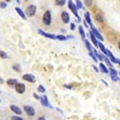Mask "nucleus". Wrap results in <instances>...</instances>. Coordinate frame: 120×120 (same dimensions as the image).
Segmentation results:
<instances>
[{
    "label": "nucleus",
    "instance_id": "obj_8",
    "mask_svg": "<svg viewBox=\"0 0 120 120\" xmlns=\"http://www.w3.org/2000/svg\"><path fill=\"white\" fill-rule=\"evenodd\" d=\"M67 5H68L70 10H71V11L73 12L75 17H78V10L76 8V6H75V3H73V1H71V0H68V1H67Z\"/></svg>",
    "mask_w": 120,
    "mask_h": 120
},
{
    "label": "nucleus",
    "instance_id": "obj_32",
    "mask_svg": "<svg viewBox=\"0 0 120 120\" xmlns=\"http://www.w3.org/2000/svg\"><path fill=\"white\" fill-rule=\"evenodd\" d=\"M89 54H90V56H91V58L94 59V61H95V63H97V61H98V60H97V58H96V56L94 55V53H93V52H90Z\"/></svg>",
    "mask_w": 120,
    "mask_h": 120
},
{
    "label": "nucleus",
    "instance_id": "obj_23",
    "mask_svg": "<svg viewBox=\"0 0 120 120\" xmlns=\"http://www.w3.org/2000/svg\"><path fill=\"white\" fill-rule=\"evenodd\" d=\"M108 71H109V73H111V76H118V71L114 70V68H108Z\"/></svg>",
    "mask_w": 120,
    "mask_h": 120
},
{
    "label": "nucleus",
    "instance_id": "obj_5",
    "mask_svg": "<svg viewBox=\"0 0 120 120\" xmlns=\"http://www.w3.org/2000/svg\"><path fill=\"white\" fill-rule=\"evenodd\" d=\"M23 109H24V112L28 114V116H34L35 115V108L33 107V106H24L23 107Z\"/></svg>",
    "mask_w": 120,
    "mask_h": 120
},
{
    "label": "nucleus",
    "instance_id": "obj_19",
    "mask_svg": "<svg viewBox=\"0 0 120 120\" xmlns=\"http://www.w3.org/2000/svg\"><path fill=\"white\" fill-rule=\"evenodd\" d=\"M75 6H76V8H77V10H79V8H84L83 3H82V1H79V0H77V1L75 3Z\"/></svg>",
    "mask_w": 120,
    "mask_h": 120
},
{
    "label": "nucleus",
    "instance_id": "obj_9",
    "mask_svg": "<svg viewBox=\"0 0 120 120\" xmlns=\"http://www.w3.org/2000/svg\"><path fill=\"white\" fill-rule=\"evenodd\" d=\"M40 101H41V103H42V106H45V107H48V108H52V105L49 103V101H48V97L47 96H41L40 97Z\"/></svg>",
    "mask_w": 120,
    "mask_h": 120
},
{
    "label": "nucleus",
    "instance_id": "obj_10",
    "mask_svg": "<svg viewBox=\"0 0 120 120\" xmlns=\"http://www.w3.org/2000/svg\"><path fill=\"white\" fill-rule=\"evenodd\" d=\"M23 79L25 82H29V83H35L36 82V78L33 75H23Z\"/></svg>",
    "mask_w": 120,
    "mask_h": 120
},
{
    "label": "nucleus",
    "instance_id": "obj_14",
    "mask_svg": "<svg viewBox=\"0 0 120 120\" xmlns=\"http://www.w3.org/2000/svg\"><path fill=\"white\" fill-rule=\"evenodd\" d=\"M98 70H100V72H103V73H109V71H108V67H107L103 63H100V67H98Z\"/></svg>",
    "mask_w": 120,
    "mask_h": 120
},
{
    "label": "nucleus",
    "instance_id": "obj_18",
    "mask_svg": "<svg viewBox=\"0 0 120 120\" xmlns=\"http://www.w3.org/2000/svg\"><path fill=\"white\" fill-rule=\"evenodd\" d=\"M78 31H79V35L82 36V38H83V40H85V31H84L83 26L79 25V26H78Z\"/></svg>",
    "mask_w": 120,
    "mask_h": 120
},
{
    "label": "nucleus",
    "instance_id": "obj_2",
    "mask_svg": "<svg viewBox=\"0 0 120 120\" xmlns=\"http://www.w3.org/2000/svg\"><path fill=\"white\" fill-rule=\"evenodd\" d=\"M42 23H43L45 25H47V26L52 24V13H51V11H46V12L43 13Z\"/></svg>",
    "mask_w": 120,
    "mask_h": 120
},
{
    "label": "nucleus",
    "instance_id": "obj_36",
    "mask_svg": "<svg viewBox=\"0 0 120 120\" xmlns=\"http://www.w3.org/2000/svg\"><path fill=\"white\" fill-rule=\"evenodd\" d=\"M93 67H94V70H95V71H96V72H100V70H98V67H96L95 65H94Z\"/></svg>",
    "mask_w": 120,
    "mask_h": 120
},
{
    "label": "nucleus",
    "instance_id": "obj_29",
    "mask_svg": "<svg viewBox=\"0 0 120 120\" xmlns=\"http://www.w3.org/2000/svg\"><path fill=\"white\" fill-rule=\"evenodd\" d=\"M12 68L15 70L16 72H19V71H21V66H19V65H13V66H12Z\"/></svg>",
    "mask_w": 120,
    "mask_h": 120
},
{
    "label": "nucleus",
    "instance_id": "obj_12",
    "mask_svg": "<svg viewBox=\"0 0 120 120\" xmlns=\"http://www.w3.org/2000/svg\"><path fill=\"white\" fill-rule=\"evenodd\" d=\"M38 34H41L42 36L45 37H49V38H52V40H55V35H52V34H48L46 31H43L42 29H38Z\"/></svg>",
    "mask_w": 120,
    "mask_h": 120
},
{
    "label": "nucleus",
    "instance_id": "obj_22",
    "mask_svg": "<svg viewBox=\"0 0 120 120\" xmlns=\"http://www.w3.org/2000/svg\"><path fill=\"white\" fill-rule=\"evenodd\" d=\"M84 43H85L86 48L89 49V52H91V51H93V48H91V45H90V42L88 41V40H84Z\"/></svg>",
    "mask_w": 120,
    "mask_h": 120
},
{
    "label": "nucleus",
    "instance_id": "obj_16",
    "mask_svg": "<svg viewBox=\"0 0 120 120\" xmlns=\"http://www.w3.org/2000/svg\"><path fill=\"white\" fill-rule=\"evenodd\" d=\"M16 11H17V13H18L19 16H21L22 19H26V17H25V15H24V12H23L22 8H19V7L17 6V7H16Z\"/></svg>",
    "mask_w": 120,
    "mask_h": 120
},
{
    "label": "nucleus",
    "instance_id": "obj_1",
    "mask_svg": "<svg viewBox=\"0 0 120 120\" xmlns=\"http://www.w3.org/2000/svg\"><path fill=\"white\" fill-rule=\"evenodd\" d=\"M36 10H37V7H36V5H28V7H26V11H25V17L28 18V17H34L35 16V13H36Z\"/></svg>",
    "mask_w": 120,
    "mask_h": 120
},
{
    "label": "nucleus",
    "instance_id": "obj_33",
    "mask_svg": "<svg viewBox=\"0 0 120 120\" xmlns=\"http://www.w3.org/2000/svg\"><path fill=\"white\" fill-rule=\"evenodd\" d=\"M84 4H85L86 6H91V5L94 4V1H91V0H86V1H85Z\"/></svg>",
    "mask_w": 120,
    "mask_h": 120
},
{
    "label": "nucleus",
    "instance_id": "obj_20",
    "mask_svg": "<svg viewBox=\"0 0 120 120\" xmlns=\"http://www.w3.org/2000/svg\"><path fill=\"white\" fill-rule=\"evenodd\" d=\"M97 47H98V48H100V49H101V51H102V53H105V52H106V49H107V48H106V46H105V45H103L102 42H98Z\"/></svg>",
    "mask_w": 120,
    "mask_h": 120
},
{
    "label": "nucleus",
    "instance_id": "obj_37",
    "mask_svg": "<svg viewBox=\"0 0 120 120\" xmlns=\"http://www.w3.org/2000/svg\"><path fill=\"white\" fill-rule=\"evenodd\" d=\"M34 97H35L36 100H40V96H38L37 94H34Z\"/></svg>",
    "mask_w": 120,
    "mask_h": 120
},
{
    "label": "nucleus",
    "instance_id": "obj_25",
    "mask_svg": "<svg viewBox=\"0 0 120 120\" xmlns=\"http://www.w3.org/2000/svg\"><path fill=\"white\" fill-rule=\"evenodd\" d=\"M55 4H56L58 6H64V5L66 4V1H65V0H56Z\"/></svg>",
    "mask_w": 120,
    "mask_h": 120
},
{
    "label": "nucleus",
    "instance_id": "obj_26",
    "mask_svg": "<svg viewBox=\"0 0 120 120\" xmlns=\"http://www.w3.org/2000/svg\"><path fill=\"white\" fill-rule=\"evenodd\" d=\"M96 19H97L100 23H103V17H102V15L97 13V15H96Z\"/></svg>",
    "mask_w": 120,
    "mask_h": 120
},
{
    "label": "nucleus",
    "instance_id": "obj_17",
    "mask_svg": "<svg viewBox=\"0 0 120 120\" xmlns=\"http://www.w3.org/2000/svg\"><path fill=\"white\" fill-rule=\"evenodd\" d=\"M89 36H90V40H91V42H93V43H94V45L97 47V45H98V42H100V41H97V40L95 38V36L91 34V31H89Z\"/></svg>",
    "mask_w": 120,
    "mask_h": 120
},
{
    "label": "nucleus",
    "instance_id": "obj_38",
    "mask_svg": "<svg viewBox=\"0 0 120 120\" xmlns=\"http://www.w3.org/2000/svg\"><path fill=\"white\" fill-rule=\"evenodd\" d=\"M37 120H47V119H46V118H45V116H40V118H38V119H37Z\"/></svg>",
    "mask_w": 120,
    "mask_h": 120
},
{
    "label": "nucleus",
    "instance_id": "obj_11",
    "mask_svg": "<svg viewBox=\"0 0 120 120\" xmlns=\"http://www.w3.org/2000/svg\"><path fill=\"white\" fill-rule=\"evenodd\" d=\"M61 21H63L65 24L70 23V13H68L67 11H63V12H61Z\"/></svg>",
    "mask_w": 120,
    "mask_h": 120
},
{
    "label": "nucleus",
    "instance_id": "obj_21",
    "mask_svg": "<svg viewBox=\"0 0 120 120\" xmlns=\"http://www.w3.org/2000/svg\"><path fill=\"white\" fill-rule=\"evenodd\" d=\"M103 61H105V63H106V64H107V65L109 66V68H112V66H113V64L111 63V60H109L108 58H106V56H105V58H103Z\"/></svg>",
    "mask_w": 120,
    "mask_h": 120
},
{
    "label": "nucleus",
    "instance_id": "obj_39",
    "mask_svg": "<svg viewBox=\"0 0 120 120\" xmlns=\"http://www.w3.org/2000/svg\"><path fill=\"white\" fill-rule=\"evenodd\" d=\"M67 89H72V85H65Z\"/></svg>",
    "mask_w": 120,
    "mask_h": 120
},
{
    "label": "nucleus",
    "instance_id": "obj_30",
    "mask_svg": "<svg viewBox=\"0 0 120 120\" xmlns=\"http://www.w3.org/2000/svg\"><path fill=\"white\" fill-rule=\"evenodd\" d=\"M37 90H38L40 93H45V91H46V89H45V86H43V85H38Z\"/></svg>",
    "mask_w": 120,
    "mask_h": 120
},
{
    "label": "nucleus",
    "instance_id": "obj_15",
    "mask_svg": "<svg viewBox=\"0 0 120 120\" xmlns=\"http://www.w3.org/2000/svg\"><path fill=\"white\" fill-rule=\"evenodd\" d=\"M16 83H17V79H15V78H8L7 81H6V84L8 86H15Z\"/></svg>",
    "mask_w": 120,
    "mask_h": 120
},
{
    "label": "nucleus",
    "instance_id": "obj_34",
    "mask_svg": "<svg viewBox=\"0 0 120 120\" xmlns=\"http://www.w3.org/2000/svg\"><path fill=\"white\" fill-rule=\"evenodd\" d=\"M70 29L75 30V29H76V24H75V23H70Z\"/></svg>",
    "mask_w": 120,
    "mask_h": 120
},
{
    "label": "nucleus",
    "instance_id": "obj_41",
    "mask_svg": "<svg viewBox=\"0 0 120 120\" xmlns=\"http://www.w3.org/2000/svg\"><path fill=\"white\" fill-rule=\"evenodd\" d=\"M0 102H1V100H0Z\"/></svg>",
    "mask_w": 120,
    "mask_h": 120
},
{
    "label": "nucleus",
    "instance_id": "obj_13",
    "mask_svg": "<svg viewBox=\"0 0 120 120\" xmlns=\"http://www.w3.org/2000/svg\"><path fill=\"white\" fill-rule=\"evenodd\" d=\"M84 18H85V23H88L86 25H90V28L94 26V25H93V23H91V18H90V13H89V12H85Z\"/></svg>",
    "mask_w": 120,
    "mask_h": 120
},
{
    "label": "nucleus",
    "instance_id": "obj_7",
    "mask_svg": "<svg viewBox=\"0 0 120 120\" xmlns=\"http://www.w3.org/2000/svg\"><path fill=\"white\" fill-rule=\"evenodd\" d=\"M10 109H11L15 114H17L18 116H21V114H22V112H23V109L19 108V107L16 106V105H11V106H10Z\"/></svg>",
    "mask_w": 120,
    "mask_h": 120
},
{
    "label": "nucleus",
    "instance_id": "obj_35",
    "mask_svg": "<svg viewBox=\"0 0 120 120\" xmlns=\"http://www.w3.org/2000/svg\"><path fill=\"white\" fill-rule=\"evenodd\" d=\"M112 79L114 82H119V76H112Z\"/></svg>",
    "mask_w": 120,
    "mask_h": 120
},
{
    "label": "nucleus",
    "instance_id": "obj_4",
    "mask_svg": "<svg viewBox=\"0 0 120 120\" xmlns=\"http://www.w3.org/2000/svg\"><path fill=\"white\" fill-rule=\"evenodd\" d=\"M15 89H16V93L21 94V95L25 93V85H24L23 83L17 82V83H16V85H15Z\"/></svg>",
    "mask_w": 120,
    "mask_h": 120
},
{
    "label": "nucleus",
    "instance_id": "obj_27",
    "mask_svg": "<svg viewBox=\"0 0 120 120\" xmlns=\"http://www.w3.org/2000/svg\"><path fill=\"white\" fill-rule=\"evenodd\" d=\"M0 58H3V59H7V58H8V55L6 54V52L0 51Z\"/></svg>",
    "mask_w": 120,
    "mask_h": 120
},
{
    "label": "nucleus",
    "instance_id": "obj_31",
    "mask_svg": "<svg viewBox=\"0 0 120 120\" xmlns=\"http://www.w3.org/2000/svg\"><path fill=\"white\" fill-rule=\"evenodd\" d=\"M6 6H7L6 1H0V7H1V8H6Z\"/></svg>",
    "mask_w": 120,
    "mask_h": 120
},
{
    "label": "nucleus",
    "instance_id": "obj_6",
    "mask_svg": "<svg viewBox=\"0 0 120 120\" xmlns=\"http://www.w3.org/2000/svg\"><path fill=\"white\" fill-rule=\"evenodd\" d=\"M105 54L107 55V56H109V60H111V63L113 64V63H115V64H119V61H120V60H119V58H115L111 52H109L108 51V49H106V52H105Z\"/></svg>",
    "mask_w": 120,
    "mask_h": 120
},
{
    "label": "nucleus",
    "instance_id": "obj_28",
    "mask_svg": "<svg viewBox=\"0 0 120 120\" xmlns=\"http://www.w3.org/2000/svg\"><path fill=\"white\" fill-rule=\"evenodd\" d=\"M11 120H24L22 116H18V115H12L11 116Z\"/></svg>",
    "mask_w": 120,
    "mask_h": 120
},
{
    "label": "nucleus",
    "instance_id": "obj_3",
    "mask_svg": "<svg viewBox=\"0 0 120 120\" xmlns=\"http://www.w3.org/2000/svg\"><path fill=\"white\" fill-rule=\"evenodd\" d=\"M90 31H91V34L95 36V38L97 40V41H100V42H102L103 41V36L100 34V31L95 28V26H91V29H90Z\"/></svg>",
    "mask_w": 120,
    "mask_h": 120
},
{
    "label": "nucleus",
    "instance_id": "obj_24",
    "mask_svg": "<svg viewBox=\"0 0 120 120\" xmlns=\"http://www.w3.org/2000/svg\"><path fill=\"white\" fill-rule=\"evenodd\" d=\"M55 40H59V41H65L66 36H64V35H56L55 36Z\"/></svg>",
    "mask_w": 120,
    "mask_h": 120
},
{
    "label": "nucleus",
    "instance_id": "obj_40",
    "mask_svg": "<svg viewBox=\"0 0 120 120\" xmlns=\"http://www.w3.org/2000/svg\"><path fill=\"white\" fill-rule=\"evenodd\" d=\"M3 83H4V79H3V78H0V84H3Z\"/></svg>",
    "mask_w": 120,
    "mask_h": 120
}]
</instances>
